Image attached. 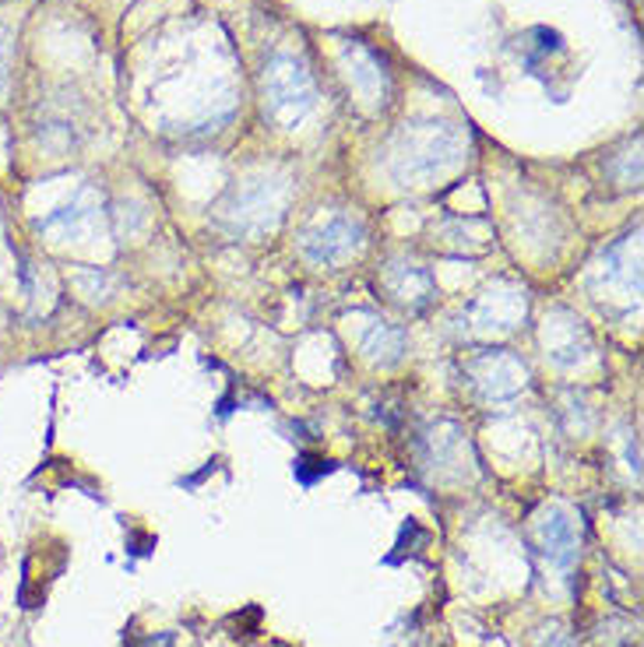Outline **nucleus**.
<instances>
[{
    "label": "nucleus",
    "mask_w": 644,
    "mask_h": 647,
    "mask_svg": "<svg viewBox=\"0 0 644 647\" xmlns=\"http://www.w3.org/2000/svg\"><path fill=\"white\" fill-rule=\"evenodd\" d=\"M314 107V81L296 57H275L264 71V110L272 120L293 128Z\"/></svg>",
    "instance_id": "obj_3"
},
{
    "label": "nucleus",
    "mask_w": 644,
    "mask_h": 647,
    "mask_svg": "<svg viewBox=\"0 0 644 647\" xmlns=\"http://www.w3.org/2000/svg\"><path fill=\"white\" fill-rule=\"evenodd\" d=\"M539 342H543L550 363L560 366V370H571L577 363H585L588 352H592L588 327H585V321H581V317H574L571 310L546 313L543 331H539Z\"/></svg>",
    "instance_id": "obj_8"
},
{
    "label": "nucleus",
    "mask_w": 644,
    "mask_h": 647,
    "mask_svg": "<svg viewBox=\"0 0 644 647\" xmlns=\"http://www.w3.org/2000/svg\"><path fill=\"white\" fill-rule=\"evenodd\" d=\"M465 373H469L472 387L480 391V398H486V402H511L514 394H522L529 384L525 363L511 356L507 348L480 352V356L465 366Z\"/></svg>",
    "instance_id": "obj_7"
},
{
    "label": "nucleus",
    "mask_w": 644,
    "mask_h": 647,
    "mask_svg": "<svg viewBox=\"0 0 644 647\" xmlns=\"http://www.w3.org/2000/svg\"><path fill=\"white\" fill-rule=\"evenodd\" d=\"M95 212H99L95 194L92 191H81L71 204H64L60 212L47 215L39 225L50 229V233H60V236H78V233H85V229H89V222L95 219Z\"/></svg>",
    "instance_id": "obj_13"
},
{
    "label": "nucleus",
    "mask_w": 644,
    "mask_h": 647,
    "mask_svg": "<svg viewBox=\"0 0 644 647\" xmlns=\"http://www.w3.org/2000/svg\"><path fill=\"white\" fill-rule=\"evenodd\" d=\"M331 472V462H324V457H318V454H300L296 457V483L300 486H314L321 475H328Z\"/></svg>",
    "instance_id": "obj_14"
},
{
    "label": "nucleus",
    "mask_w": 644,
    "mask_h": 647,
    "mask_svg": "<svg viewBox=\"0 0 644 647\" xmlns=\"http://www.w3.org/2000/svg\"><path fill=\"white\" fill-rule=\"evenodd\" d=\"M366 240V229L360 219L349 215H331L318 225H310L300 233V254L318 264V267H331L342 264L345 257H352Z\"/></svg>",
    "instance_id": "obj_5"
},
{
    "label": "nucleus",
    "mask_w": 644,
    "mask_h": 647,
    "mask_svg": "<svg viewBox=\"0 0 644 647\" xmlns=\"http://www.w3.org/2000/svg\"><path fill=\"white\" fill-rule=\"evenodd\" d=\"M459 138L444 123H423L405 128L391 149V176L402 186H420L444 176L459 162Z\"/></svg>",
    "instance_id": "obj_1"
},
{
    "label": "nucleus",
    "mask_w": 644,
    "mask_h": 647,
    "mask_svg": "<svg viewBox=\"0 0 644 647\" xmlns=\"http://www.w3.org/2000/svg\"><path fill=\"white\" fill-rule=\"evenodd\" d=\"M535 546L543 553V559L550 567H560V570H571L574 559H577V528H574V517L564 510V507H546L535 520Z\"/></svg>",
    "instance_id": "obj_9"
},
{
    "label": "nucleus",
    "mask_w": 644,
    "mask_h": 647,
    "mask_svg": "<svg viewBox=\"0 0 644 647\" xmlns=\"http://www.w3.org/2000/svg\"><path fill=\"white\" fill-rule=\"evenodd\" d=\"M4 85H8V47L0 39V95H4Z\"/></svg>",
    "instance_id": "obj_16"
},
{
    "label": "nucleus",
    "mask_w": 644,
    "mask_h": 647,
    "mask_svg": "<svg viewBox=\"0 0 644 647\" xmlns=\"http://www.w3.org/2000/svg\"><path fill=\"white\" fill-rule=\"evenodd\" d=\"M405 345H409V335L399 324H388L381 317H366V327H363V335H360V348H363V356L373 366L402 363Z\"/></svg>",
    "instance_id": "obj_11"
},
{
    "label": "nucleus",
    "mask_w": 644,
    "mask_h": 647,
    "mask_svg": "<svg viewBox=\"0 0 644 647\" xmlns=\"http://www.w3.org/2000/svg\"><path fill=\"white\" fill-rule=\"evenodd\" d=\"M381 282L391 292V300L409 306V310H426L433 300H437V282H433V275H430L426 267H420V264L391 261Z\"/></svg>",
    "instance_id": "obj_10"
},
{
    "label": "nucleus",
    "mask_w": 644,
    "mask_h": 647,
    "mask_svg": "<svg viewBox=\"0 0 644 647\" xmlns=\"http://www.w3.org/2000/svg\"><path fill=\"white\" fill-rule=\"evenodd\" d=\"M465 454H469V444H465V433L459 423H437L433 433L426 436V465L433 472H447V468H459L465 465Z\"/></svg>",
    "instance_id": "obj_12"
},
{
    "label": "nucleus",
    "mask_w": 644,
    "mask_h": 647,
    "mask_svg": "<svg viewBox=\"0 0 644 647\" xmlns=\"http://www.w3.org/2000/svg\"><path fill=\"white\" fill-rule=\"evenodd\" d=\"M592 292H598V300L637 303L641 296V233L637 229L598 257L592 271Z\"/></svg>",
    "instance_id": "obj_4"
},
{
    "label": "nucleus",
    "mask_w": 644,
    "mask_h": 647,
    "mask_svg": "<svg viewBox=\"0 0 644 647\" xmlns=\"http://www.w3.org/2000/svg\"><path fill=\"white\" fill-rule=\"evenodd\" d=\"M128 647H177V637L173 634H141V637H131Z\"/></svg>",
    "instance_id": "obj_15"
},
{
    "label": "nucleus",
    "mask_w": 644,
    "mask_h": 647,
    "mask_svg": "<svg viewBox=\"0 0 644 647\" xmlns=\"http://www.w3.org/2000/svg\"><path fill=\"white\" fill-rule=\"evenodd\" d=\"M285 212V186L272 180H246L219 204V225L233 236H261L275 229Z\"/></svg>",
    "instance_id": "obj_2"
},
{
    "label": "nucleus",
    "mask_w": 644,
    "mask_h": 647,
    "mask_svg": "<svg viewBox=\"0 0 644 647\" xmlns=\"http://www.w3.org/2000/svg\"><path fill=\"white\" fill-rule=\"evenodd\" d=\"M525 313H529L525 289L496 282L469 306V321L480 338H501V335H511V331L525 321Z\"/></svg>",
    "instance_id": "obj_6"
}]
</instances>
